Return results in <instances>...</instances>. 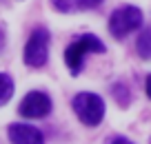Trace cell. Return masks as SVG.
<instances>
[{
  "instance_id": "5",
  "label": "cell",
  "mask_w": 151,
  "mask_h": 144,
  "mask_svg": "<svg viewBox=\"0 0 151 144\" xmlns=\"http://www.w3.org/2000/svg\"><path fill=\"white\" fill-rule=\"evenodd\" d=\"M49 111H51V100H49L47 93L42 91H31L24 95V100L20 102L18 107V113L24 117H45L49 115Z\"/></svg>"
},
{
  "instance_id": "14",
  "label": "cell",
  "mask_w": 151,
  "mask_h": 144,
  "mask_svg": "<svg viewBox=\"0 0 151 144\" xmlns=\"http://www.w3.org/2000/svg\"><path fill=\"white\" fill-rule=\"evenodd\" d=\"M2 49H5V31L0 29V51H2Z\"/></svg>"
},
{
  "instance_id": "2",
  "label": "cell",
  "mask_w": 151,
  "mask_h": 144,
  "mask_svg": "<svg viewBox=\"0 0 151 144\" xmlns=\"http://www.w3.org/2000/svg\"><path fill=\"white\" fill-rule=\"evenodd\" d=\"M142 11L138 7H120L109 18V31L113 38H127L129 33L138 31L142 27Z\"/></svg>"
},
{
  "instance_id": "12",
  "label": "cell",
  "mask_w": 151,
  "mask_h": 144,
  "mask_svg": "<svg viewBox=\"0 0 151 144\" xmlns=\"http://www.w3.org/2000/svg\"><path fill=\"white\" fill-rule=\"evenodd\" d=\"M107 144H133V142H129L127 138H111L107 140Z\"/></svg>"
},
{
  "instance_id": "7",
  "label": "cell",
  "mask_w": 151,
  "mask_h": 144,
  "mask_svg": "<svg viewBox=\"0 0 151 144\" xmlns=\"http://www.w3.org/2000/svg\"><path fill=\"white\" fill-rule=\"evenodd\" d=\"M136 49H138V53H140V58L151 60V29H142V31L138 33Z\"/></svg>"
},
{
  "instance_id": "4",
  "label": "cell",
  "mask_w": 151,
  "mask_h": 144,
  "mask_svg": "<svg viewBox=\"0 0 151 144\" xmlns=\"http://www.w3.org/2000/svg\"><path fill=\"white\" fill-rule=\"evenodd\" d=\"M47 53H49V31L33 29L27 40V47H24V62L33 69H40L47 62Z\"/></svg>"
},
{
  "instance_id": "11",
  "label": "cell",
  "mask_w": 151,
  "mask_h": 144,
  "mask_svg": "<svg viewBox=\"0 0 151 144\" xmlns=\"http://www.w3.org/2000/svg\"><path fill=\"white\" fill-rule=\"evenodd\" d=\"M102 0H80V9H96Z\"/></svg>"
},
{
  "instance_id": "13",
  "label": "cell",
  "mask_w": 151,
  "mask_h": 144,
  "mask_svg": "<svg viewBox=\"0 0 151 144\" xmlns=\"http://www.w3.org/2000/svg\"><path fill=\"white\" fill-rule=\"evenodd\" d=\"M145 89H147V95H149V100H151V75L147 78V82H145Z\"/></svg>"
},
{
  "instance_id": "8",
  "label": "cell",
  "mask_w": 151,
  "mask_h": 144,
  "mask_svg": "<svg viewBox=\"0 0 151 144\" xmlns=\"http://www.w3.org/2000/svg\"><path fill=\"white\" fill-rule=\"evenodd\" d=\"M14 95V80L7 73H0V107L5 102H9Z\"/></svg>"
},
{
  "instance_id": "3",
  "label": "cell",
  "mask_w": 151,
  "mask_h": 144,
  "mask_svg": "<svg viewBox=\"0 0 151 144\" xmlns=\"http://www.w3.org/2000/svg\"><path fill=\"white\" fill-rule=\"evenodd\" d=\"M71 107H73L76 115L80 117V122L87 126H98L100 120L104 117V104L96 93H78Z\"/></svg>"
},
{
  "instance_id": "10",
  "label": "cell",
  "mask_w": 151,
  "mask_h": 144,
  "mask_svg": "<svg viewBox=\"0 0 151 144\" xmlns=\"http://www.w3.org/2000/svg\"><path fill=\"white\" fill-rule=\"evenodd\" d=\"M113 95H116L118 104H122V107H127L129 100H131V95H129V91H127L124 84H116V87H113Z\"/></svg>"
},
{
  "instance_id": "9",
  "label": "cell",
  "mask_w": 151,
  "mask_h": 144,
  "mask_svg": "<svg viewBox=\"0 0 151 144\" xmlns=\"http://www.w3.org/2000/svg\"><path fill=\"white\" fill-rule=\"evenodd\" d=\"M51 5L62 14H71V11L80 9V0H51Z\"/></svg>"
},
{
  "instance_id": "1",
  "label": "cell",
  "mask_w": 151,
  "mask_h": 144,
  "mask_svg": "<svg viewBox=\"0 0 151 144\" xmlns=\"http://www.w3.org/2000/svg\"><path fill=\"white\" fill-rule=\"evenodd\" d=\"M102 51H104V44L96 36L87 33V36H80L76 42H71V44L67 47L65 62H67V67H69L71 73L78 75L80 69H82V60H85L87 53H102Z\"/></svg>"
},
{
  "instance_id": "6",
  "label": "cell",
  "mask_w": 151,
  "mask_h": 144,
  "mask_svg": "<svg viewBox=\"0 0 151 144\" xmlns=\"http://www.w3.org/2000/svg\"><path fill=\"white\" fill-rule=\"evenodd\" d=\"M7 133L11 144H45L42 133L31 124H11Z\"/></svg>"
}]
</instances>
